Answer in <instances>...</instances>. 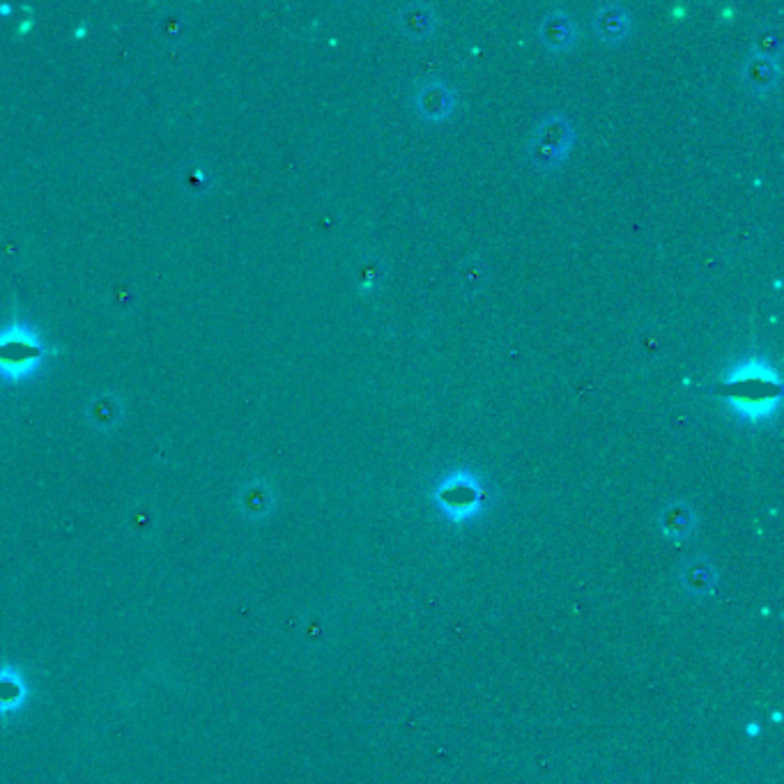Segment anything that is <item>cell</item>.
<instances>
[{
	"label": "cell",
	"instance_id": "obj_1",
	"mask_svg": "<svg viewBox=\"0 0 784 784\" xmlns=\"http://www.w3.org/2000/svg\"><path fill=\"white\" fill-rule=\"evenodd\" d=\"M709 394L718 396L743 421L762 424L780 410L784 387L780 373L766 359H745L709 384Z\"/></svg>",
	"mask_w": 784,
	"mask_h": 784
},
{
	"label": "cell",
	"instance_id": "obj_2",
	"mask_svg": "<svg viewBox=\"0 0 784 784\" xmlns=\"http://www.w3.org/2000/svg\"><path fill=\"white\" fill-rule=\"evenodd\" d=\"M56 352L28 320L14 315L10 325L0 327V380L19 384L35 378L44 368L46 357Z\"/></svg>",
	"mask_w": 784,
	"mask_h": 784
},
{
	"label": "cell",
	"instance_id": "obj_3",
	"mask_svg": "<svg viewBox=\"0 0 784 784\" xmlns=\"http://www.w3.org/2000/svg\"><path fill=\"white\" fill-rule=\"evenodd\" d=\"M433 502L451 525H470L488 511L490 488L470 467H456L437 479Z\"/></svg>",
	"mask_w": 784,
	"mask_h": 784
},
{
	"label": "cell",
	"instance_id": "obj_4",
	"mask_svg": "<svg viewBox=\"0 0 784 784\" xmlns=\"http://www.w3.org/2000/svg\"><path fill=\"white\" fill-rule=\"evenodd\" d=\"M575 145V125L566 113H548L534 127L527 141V161L538 173H557L571 157Z\"/></svg>",
	"mask_w": 784,
	"mask_h": 784
},
{
	"label": "cell",
	"instance_id": "obj_5",
	"mask_svg": "<svg viewBox=\"0 0 784 784\" xmlns=\"http://www.w3.org/2000/svg\"><path fill=\"white\" fill-rule=\"evenodd\" d=\"M412 109L426 122H447L458 109V95L447 81L437 76H426L414 83L410 95Z\"/></svg>",
	"mask_w": 784,
	"mask_h": 784
},
{
	"label": "cell",
	"instance_id": "obj_6",
	"mask_svg": "<svg viewBox=\"0 0 784 784\" xmlns=\"http://www.w3.org/2000/svg\"><path fill=\"white\" fill-rule=\"evenodd\" d=\"M591 28L607 46L624 44L633 35V14L624 3H601L591 14Z\"/></svg>",
	"mask_w": 784,
	"mask_h": 784
},
{
	"label": "cell",
	"instance_id": "obj_7",
	"mask_svg": "<svg viewBox=\"0 0 784 784\" xmlns=\"http://www.w3.org/2000/svg\"><path fill=\"white\" fill-rule=\"evenodd\" d=\"M538 40L550 53H568L578 44V23L564 7L550 10L538 23Z\"/></svg>",
	"mask_w": 784,
	"mask_h": 784
},
{
	"label": "cell",
	"instance_id": "obj_8",
	"mask_svg": "<svg viewBox=\"0 0 784 784\" xmlns=\"http://www.w3.org/2000/svg\"><path fill=\"white\" fill-rule=\"evenodd\" d=\"M741 81L748 88L750 95L755 97H771L780 88L782 81V65L780 60L762 58L750 53L741 63Z\"/></svg>",
	"mask_w": 784,
	"mask_h": 784
},
{
	"label": "cell",
	"instance_id": "obj_9",
	"mask_svg": "<svg viewBox=\"0 0 784 784\" xmlns=\"http://www.w3.org/2000/svg\"><path fill=\"white\" fill-rule=\"evenodd\" d=\"M396 26L405 40L424 42L440 28V14L428 3H407L396 14Z\"/></svg>",
	"mask_w": 784,
	"mask_h": 784
},
{
	"label": "cell",
	"instance_id": "obj_10",
	"mask_svg": "<svg viewBox=\"0 0 784 784\" xmlns=\"http://www.w3.org/2000/svg\"><path fill=\"white\" fill-rule=\"evenodd\" d=\"M679 582L688 596L697 598V601H704V598H711L716 594L718 568L713 566L711 559L693 557L681 566Z\"/></svg>",
	"mask_w": 784,
	"mask_h": 784
},
{
	"label": "cell",
	"instance_id": "obj_11",
	"mask_svg": "<svg viewBox=\"0 0 784 784\" xmlns=\"http://www.w3.org/2000/svg\"><path fill=\"white\" fill-rule=\"evenodd\" d=\"M658 529L663 532L665 538H670L674 543L688 541L690 536L695 534L697 529V511L693 504L683 502V499H676V502L665 504L663 509L658 511Z\"/></svg>",
	"mask_w": 784,
	"mask_h": 784
},
{
	"label": "cell",
	"instance_id": "obj_12",
	"mask_svg": "<svg viewBox=\"0 0 784 784\" xmlns=\"http://www.w3.org/2000/svg\"><path fill=\"white\" fill-rule=\"evenodd\" d=\"M28 695L30 686L23 672L12 665L0 667V720L19 713L26 706Z\"/></svg>",
	"mask_w": 784,
	"mask_h": 784
},
{
	"label": "cell",
	"instance_id": "obj_13",
	"mask_svg": "<svg viewBox=\"0 0 784 784\" xmlns=\"http://www.w3.org/2000/svg\"><path fill=\"white\" fill-rule=\"evenodd\" d=\"M237 504H240L242 516L247 520H265L269 513L274 511L276 495L274 488L269 486L265 479H251L249 483H244L240 490V497H237Z\"/></svg>",
	"mask_w": 784,
	"mask_h": 784
},
{
	"label": "cell",
	"instance_id": "obj_14",
	"mask_svg": "<svg viewBox=\"0 0 784 784\" xmlns=\"http://www.w3.org/2000/svg\"><path fill=\"white\" fill-rule=\"evenodd\" d=\"M122 414H125V407L111 391L95 396L88 405V417L97 430H113L122 421Z\"/></svg>",
	"mask_w": 784,
	"mask_h": 784
},
{
	"label": "cell",
	"instance_id": "obj_15",
	"mask_svg": "<svg viewBox=\"0 0 784 784\" xmlns=\"http://www.w3.org/2000/svg\"><path fill=\"white\" fill-rule=\"evenodd\" d=\"M456 281H458V288H460V292H463V295H467V297L479 295V292L486 288L488 281H490V267L481 256L465 258L463 263L458 265Z\"/></svg>",
	"mask_w": 784,
	"mask_h": 784
},
{
	"label": "cell",
	"instance_id": "obj_16",
	"mask_svg": "<svg viewBox=\"0 0 784 784\" xmlns=\"http://www.w3.org/2000/svg\"><path fill=\"white\" fill-rule=\"evenodd\" d=\"M382 279H384L382 258L366 256V258L359 260L357 272H355V286H357L359 295H364V297L375 295L378 288L382 286Z\"/></svg>",
	"mask_w": 784,
	"mask_h": 784
},
{
	"label": "cell",
	"instance_id": "obj_17",
	"mask_svg": "<svg viewBox=\"0 0 784 784\" xmlns=\"http://www.w3.org/2000/svg\"><path fill=\"white\" fill-rule=\"evenodd\" d=\"M752 53L762 58L780 60L784 53V40L780 28L775 26H764L755 33V40H752Z\"/></svg>",
	"mask_w": 784,
	"mask_h": 784
},
{
	"label": "cell",
	"instance_id": "obj_18",
	"mask_svg": "<svg viewBox=\"0 0 784 784\" xmlns=\"http://www.w3.org/2000/svg\"><path fill=\"white\" fill-rule=\"evenodd\" d=\"M33 26H35V19L33 17H28V19H23L19 26H17V35H26L28 30H33Z\"/></svg>",
	"mask_w": 784,
	"mask_h": 784
},
{
	"label": "cell",
	"instance_id": "obj_19",
	"mask_svg": "<svg viewBox=\"0 0 784 784\" xmlns=\"http://www.w3.org/2000/svg\"><path fill=\"white\" fill-rule=\"evenodd\" d=\"M86 33H88V26H86V23H81V26H76V28H74V37H76V40H83V37H86Z\"/></svg>",
	"mask_w": 784,
	"mask_h": 784
},
{
	"label": "cell",
	"instance_id": "obj_20",
	"mask_svg": "<svg viewBox=\"0 0 784 784\" xmlns=\"http://www.w3.org/2000/svg\"><path fill=\"white\" fill-rule=\"evenodd\" d=\"M759 732H762V727H759L757 722H750V725L745 727V734L748 736H759Z\"/></svg>",
	"mask_w": 784,
	"mask_h": 784
},
{
	"label": "cell",
	"instance_id": "obj_21",
	"mask_svg": "<svg viewBox=\"0 0 784 784\" xmlns=\"http://www.w3.org/2000/svg\"><path fill=\"white\" fill-rule=\"evenodd\" d=\"M14 12V7L12 5H0V14H3V17H10V14Z\"/></svg>",
	"mask_w": 784,
	"mask_h": 784
},
{
	"label": "cell",
	"instance_id": "obj_22",
	"mask_svg": "<svg viewBox=\"0 0 784 784\" xmlns=\"http://www.w3.org/2000/svg\"><path fill=\"white\" fill-rule=\"evenodd\" d=\"M773 722H782V713H773Z\"/></svg>",
	"mask_w": 784,
	"mask_h": 784
}]
</instances>
